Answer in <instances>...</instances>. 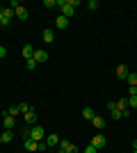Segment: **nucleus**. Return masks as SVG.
Listing matches in <instances>:
<instances>
[{
  "label": "nucleus",
  "instance_id": "9d476101",
  "mask_svg": "<svg viewBox=\"0 0 137 153\" xmlns=\"http://www.w3.org/2000/svg\"><path fill=\"white\" fill-rule=\"evenodd\" d=\"M41 37H44V41H46V44H53V41H55V32H53L50 27H48V30H44V34H41Z\"/></svg>",
  "mask_w": 137,
  "mask_h": 153
},
{
  "label": "nucleus",
  "instance_id": "423d86ee",
  "mask_svg": "<svg viewBox=\"0 0 137 153\" xmlns=\"http://www.w3.org/2000/svg\"><path fill=\"white\" fill-rule=\"evenodd\" d=\"M25 123L27 126H37V112H34V110H30V112H25Z\"/></svg>",
  "mask_w": 137,
  "mask_h": 153
},
{
  "label": "nucleus",
  "instance_id": "6e6552de",
  "mask_svg": "<svg viewBox=\"0 0 137 153\" xmlns=\"http://www.w3.org/2000/svg\"><path fill=\"white\" fill-rule=\"evenodd\" d=\"M128 73H130V71H128V66H126V64H119V66H117V76L121 78V80H126V78H128Z\"/></svg>",
  "mask_w": 137,
  "mask_h": 153
},
{
  "label": "nucleus",
  "instance_id": "39448f33",
  "mask_svg": "<svg viewBox=\"0 0 137 153\" xmlns=\"http://www.w3.org/2000/svg\"><path fill=\"white\" fill-rule=\"evenodd\" d=\"M91 146L105 149V135H94V137H91Z\"/></svg>",
  "mask_w": 137,
  "mask_h": 153
},
{
  "label": "nucleus",
  "instance_id": "f03ea898",
  "mask_svg": "<svg viewBox=\"0 0 137 153\" xmlns=\"http://www.w3.org/2000/svg\"><path fill=\"white\" fill-rule=\"evenodd\" d=\"M59 149L66 151V153H78V146H76L73 142H69V140H59Z\"/></svg>",
  "mask_w": 137,
  "mask_h": 153
},
{
  "label": "nucleus",
  "instance_id": "c9c22d12",
  "mask_svg": "<svg viewBox=\"0 0 137 153\" xmlns=\"http://www.w3.org/2000/svg\"><path fill=\"white\" fill-rule=\"evenodd\" d=\"M133 153H137V151H133Z\"/></svg>",
  "mask_w": 137,
  "mask_h": 153
},
{
  "label": "nucleus",
  "instance_id": "7c9ffc66",
  "mask_svg": "<svg viewBox=\"0 0 137 153\" xmlns=\"http://www.w3.org/2000/svg\"><path fill=\"white\" fill-rule=\"evenodd\" d=\"M2 57H7V48H5V46H0V59H2Z\"/></svg>",
  "mask_w": 137,
  "mask_h": 153
},
{
  "label": "nucleus",
  "instance_id": "bb28decb",
  "mask_svg": "<svg viewBox=\"0 0 137 153\" xmlns=\"http://www.w3.org/2000/svg\"><path fill=\"white\" fill-rule=\"evenodd\" d=\"M105 105H107V110H110V112H112V110H117V103H114V101H107Z\"/></svg>",
  "mask_w": 137,
  "mask_h": 153
},
{
  "label": "nucleus",
  "instance_id": "dca6fc26",
  "mask_svg": "<svg viewBox=\"0 0 137 153\" xmlns=\"http://www.w3.org/2000/svg\"><path fill=\"white\" fill-rule=\"evenodd\" d=\"M126 82H128V87H137V73H128Z\"/></svg>",
  "mask_w": 137,
  "mask_h": 153
},
{
  "label": "nucleus",
  "instance_id": "f3484780",
  "mask_svg": "<svg viewBox=\"0 0 137 153\" xmlns=\"http://www.w3.org/2000/svg\"><path fill=\"white\" fill-rule=\"evenodd\" d=\"M16 16H19L21 21H25V19H27V9H25V7H23V5H21L19 9H16Z\"/></svg>",
  "mask_w": 137,
  "mask_h": 153
},
{
  "label": "nucleus",
  "instance_id": "2f4dec72",
  "mask_svg": "<svg viewBox=\"0 0 137 153\" xmlns=\"http://www.w3.org/2000/svg\"><path fill=\"white\" fill-rule=\"evenodd\" d=\"M0 25H5V16H2V9H0Z\"/></svg>",
  "mask_w": 137,
  "mask_h": 153
},
{
  "label": "nucleus",
  "instance_id": "7ed1b4c3",
  "mask_svg": "<svg viewBox=\"0 0 137 153\" xmlns=\"http://www.w3.org/2000/svg\"><path fill=\"white\" fill-rule=\"evenodd\" d=\"M0 9H2V16H5V25H12V19H14V9L12 7H0Z\"/></svg>",
  "mask_w": 137,
  "mask_h": 153
},
{
  "label": "nucleus",
  "instance_id": "473e14b6",
  "mask_svg": "<svg viewBox=\"0 0 137 153\" xmlns=\"http://www.w3.org/2000/svg\"><path fill=\"white\" fill-rule=\"evenodd\" d=\"M133 151H137V140H133Z\"/></svg>",
  "mask_w": 137,
  "mask_h": 153
},
{
  "label": "nucleus",
  "instance_id": "5701e85b",
  "mask_svg": "<svg viewBox=\"0 0 137 153\" xmlns=\"http://www.w3.org/2000/svg\"><path fill=\"white\" fill-rule=\"evenodd\" d=\"M44 7H48V9L57 7V0H44Z\"/></svg>",
  "mask_w": 137,
  "mask_h": 153
},
{
  "label": "nucleus",
  "instance_id": "f8f14e48",
  "mask_svg": "<svg viewBox=\"0 0 137 153\" xmlns=\"http://www.w3.org/2000/svg\"><path fill=\"white\" fill-rule=\"evenodd\" d=\"M46 144H48V149L50 146H59V137L57 135H48V137H46Z\"/></svg>",
  "mask_w": 137,
  "mask_h": 153
},
{
  "label": "nucleus",
  "instance_id": "ddd939ff",
  "mask_svg": "<svg viewBox=\"0 0 137 153\" xmlns=\"http://www.w3.org/2000/svg\"><path fill=\"white\" fill-rule=\"evenodd\" d=\"M91 123H94V128H98V130H103V128H105V119H103V117H94Z\"/></svg>",
  "mask_w": 137,
  "mask_h": 153
},
{
  "label": "nucleus",
  "instance_id": "72a5a7b5",
  "mask_svg": "<svg viewBox=\"0 0 137 153\" xmlns=\"http://www.w3.org/2000/svg\"><path fill=\"white\" fill-rule=\"evenodd\" d=\"M57 153H66V151H62V149H59V151H57Z\"/></svg>",
  "mask_w": 137,
  "mask_h": 153
},
{
  "label": "nucleus",
  "instance_id": "f257e3e1",
  "mask_svg": "<svg viewBox=\"0 0 137 153\" xmlns=\"http://www.w3.org/2000/svg\"><path fill=\"white\" fill-rule=\"evenodd\" d=\"M27 137H30V140H34V142H41L46 137V130L41 126H32L30 128V135H27Z\"/></svg>",
  "mask_w": 137,
  "mask_h": 153
},
{
  "label": "nucleus",
  "instance_id": "a878e982",
  "mask_svg": "<svg viewBox=\"0 0 137 153\" xmlns=\"http://www.w3.org/2000/svg\"><path fill=\"white\" fill-rule=\"evenodd\" d=\"M112 119H117V121L124 119V117H121V110H112Z\"/></svg>",
  "mask_w": 137,
  "mask_h": 153
},
{
  "label": "nucleus",
  "instance_id": "a211bd4d",
  "mask_svg": "<svg viewBox=\"0 0 137 153\" xmlns=\"http://www.w3.org/2000/svg\"><path fill=\"white\" fill-rule=\"evenodd\" d=\"M117 110H121V112L128 110V98H119V101H117Z\"/></svg>",
  "mask_w": 137,
  "mask_h": 153
},
{
  "label": "nucleus",
  "instance_id": "6ab92c4d",
  "mask_svg": "<svg viewBox=\"0 0 137 153\" xmlns=\"http://www.w3.org/2000/svg\"><path fill=\"white\" fill-rule=\"evenodd\" d=\"M2 135V142H12L14 140V130H5V133H0Z\"/></svg>",
  "mask_w": 137,
  "mask_h": 153
},
{
  "label": "nucleus",
  "instance_id": "2eb2a0df",
  "mask_svg": "<svg viewBox=\"0 0 137 153\" xmlns=\"http://www.w3.org/2000/svg\"><path fill=\"white\" fill-rule=\"evenodd\" d=\"M82 117H85L87 121H91V119L96 117V112H94V110H91V108H85V110H82Z\"/></svg>",
  "mask_w": 137,
  "mask_h": 153
},
{
  "label": "nucleus",
  "instance_id": "f704fd0d",
  "mask_svg": "<svg viewBox=\"0 0 137 153\" xmlns=\"http://www.w3.org/2000/svg\"><path fill=\"white\" fill-rule=\"evenodd\" d=\"M0 144H2V135H0Z\"/></svg>",
  "mask_w": 137,
  "mask_h": 153
},
{
  "label": "nucleus",
  "instance_id": "4be33fe9",
  "mask_svg": "<svg viewBox=\"0 0 137 153\" xmlns=\"http://www.w3.org/2000/svg\"><path fill=\"white\" fill-rule=\"evenodd\" d=\"M19 110H21V114H25V112H30V105H27V103H19Z\"/></svg>",
  "mask_w": 137,
  "mask_h": 153
},
{
  "label": "nucleus",
  "instance_id": "0eeeda50",
  "mask_svg": "<svg viewBox=\"0 0 137 153\" xmlns=\"http://www.w3.org/2000/svg\"><path fill=\"white\" fill-rule=\"evenodd\" d=\"M55 25H57L59 30H66V27H69V19H66V16H62V14H59L57 19H55Z\"/></svg>",
  "mask_w": 137,
  "mask_h": 153
},
{
  "label": "nucleus",
  "instance_id": "9b49d317",
  "mask_svg": "<svg viewBox=\"0 0 137 153\" xmlns=\"http://www.w3.org/2000/svg\"><path fill=\"white\" fill-rule=\"evenodd\" d=\"M21 53H23V57H25V59H30V57L34 55V48H32V44H25Z\"/></svg>",
  "mask_w": 137,
  "mask_h": 153
},
{
  "label": "nucleus",
  "instance_id": "20e7f679",
  "mask_svg": "<svg viewBox=\"0 0 137 153\" xmlns=\"http://www.w3.org/2000/svg\"><path fill=\"white\" fill-rule=\"evenodd\" d=\"M32 57H34V62L39 64V62H46V59H48V53H46L44 48H34V55H32Z\"/></svg>",
  "mask_w": 137,
  "mask_h": 153
},
{
  "label": "nucleus",
  "instance_id": "cd10ccee",
  "mask_svg": "<svg viewBox=\"0 0 137 153\" xmlns=\"http://www.w3.org/2000/svg\"><path fill=\"white\" fill-rule=\"evenodd\" d=\"M37 151H48V144H46V142H39V146H37Z\"/></svg>",
  "mask_w": 137,
  "mask_h": 153
},
{
  "label": "nucleus",
  "instance_id": "4468645a",
  "mask_svg": "<svg viewBox=\"0 0 137 153\" xmlns=\"http://www.w3.org/2000/svg\"><path fill=\"white\" fill-rule=\"evenodd\" d=\"M37 146H39V142L30 140V137H27V140H25V149H27V151H37Z\"/></svg>",
  "mask_w": 137,
  "mask_h": 153
},
{
  "label": "nucleus",
  "instance_id": "1a4fd4ad",
  "mask_svg": "<svg viewBox=\"0 0 137 153\" xmlns=\"http://www.w3.org/2000/svg\"><path fill=\"white\" fill-rule=\"evenodd\" d=\"M2 117H5V119H2V123H5V130H12V128H14V117H9L7 112H2Z\"/></svg>",
  "mask_w": 137,
  "mask_h": 153
},
{
  "label": "nucleus",
  "instance_id": "c756f323",
  "mask_svg": "<svg viewBox=\"0 0 137 153\" xmlns=\"http://www.w3.org/2000/svg\"><path fill=\"white\" fill-rule=\"evenodd\" d=\"M128 96H137V87H128Z\"/></svg>",
  "mask_w": 137,
  "mask_h": 153
},
{
  "label": "nucleus",
  "instance_id": "aec40b11",
  "mask_svg": "<svg viewBox=\"0 0 137 153\" xmlns=\"http://www.w3.org/2000/svg\"><path fill=\"white\" fill-rule=\"evenodd\" d=\"M7 114H9V117H19V114H21V110H19V105H12V108L7 110Z\"/></svg>",
  "mask_w": 137,
  "mask_h": 153
},
{
  "label": "nucleus",
  "instance_id": "412c9836",
  "mask_svg": "<svg viewBox=\"0 0 137 153\" xmlns=\"http://www.w3.org/2000/svg\"><path fill=\"white\" fill-rule=\"evenodd\" d=\"M25 66H27V71H34V69H37V62H34V57L25 59Z\"/></svg>",
  "mask_w": 137,
  "mask_h": 153
},
{
  "label": "nucleus",
  "instance_id": "393cba45",
  "mask_svg": "<svg viewBox=\"0 0 137 153\" xmlns=\"http://www.w3.org/2000/svg\"><path fill=\"white\" fill-rule=\"evenodd\" d=\"M128 108H137V96H128Z\"/></svg>",
  "mask_w": 137,
  "mask_h": 153
},
{
  "label": "nucleus",
  "instance_id": "c85d7f7f",
  "mask_svg": "<svg viewBox=\"0 0 137 153\" xmlns=\"http://www.w3.org/2000/svg\"><path fill=\"white\" fill-rule=\"evenodd\" d=\"M85 153H98V149H96V146H91V144H89V146L85 149Z\"/></svg>",
  "mask_w": 137,
  "mask_h": 153
},
{
  "label": "nucleus",
  "instance_id": "b1692460",
  "mask_svg": "<svg viewBox=\"0 0 137 153\" xmlns=\"http://www.w3.org/2000/svg\"><path fill=\"white\" fill-rule=\"evenodd\" d=\"M87 9H91V12L98 9V0H89V2H87Z\"/></svg>",
  "mask_w": 137,
  "mask_h": 153
}]
</instances>
